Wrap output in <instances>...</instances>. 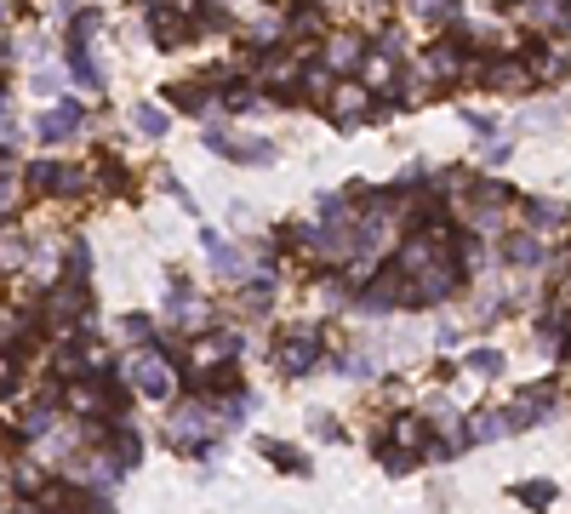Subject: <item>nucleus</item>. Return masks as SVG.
I'll list each match as a JSON object with an SVG mask.
<instances>
[{
	"label": "nucleus",
	"instance_id": "f257e3e1",
	"mask_svg": "<svg viewBox=\"0 0 571 514\" xmlns=\"http://www.w3.org/2000/svg\"><path fill=\"white\" fill-rule=\"evenodd\" d=\"M274 361H281L286 378H308V371L320 366V326H286Z\"/></svg>",
	"mask_w": 571,
	"mask_h": 514
},
{
	"label": "nucleus",
	"instance_id": "f03ea898",
	"mask_svg": "<svg viewBox=\"0 0 571 514\" xmlns=\"http://www.w3.org/2000/svg\"><path fill=\"white\" fill-rule=\"evenodd\" d=\"M126 378H132V388L137 395H149V400H166L177 388V378H172V361H166L160 349H137L132 361H126Z\"/></svg>",
	"mask_w": 571,
	"mask_h": 514
},
{
	"label": "nucleus",
	"instance_id": "7ed1b4c3",
	"mask_svg": "<svg viewBox=\"0 0 571 514\" xmlns=\"http://www.w3.org/2000/svg\"><path fill=\"white\" fill-rule=\"evenodd\" d=\"M149 35L160 40L166 52H177V46H189L195 23H189V12H183V6H166V0H149Z\"/></svg>",
	"mask_w": 571,
	"mask_h": 514
},
{
	"label": "nucleus",
	"instance_id": "20e7f679",
	"mask_svg": "<svg viewBox=\"0 0 571 514\" xmlns=\"http://www.w3.org/2000/svg\"><path fill=\"white\" fill-rule=\"evenodd\" d=\"M212 429H218V417L200 406V400H183V406H177L172 417H166V440L183 446V451L195 446V434H212Z\"/></svg>",
	"mask_w": 571,
	"mask_h": 514
},
{
	"label": "nucleus",
	"instance_id": "39448f33",
	"mask_svg": "<svg viewBox=\"0 0 571 514\" xmlns=\"http://www.w3.org/2000/svg\"><path fill=\"white\" fill-rule=\"evenodd\" d=\"M480 81L491 91H526L532 86V69H526V52H497L491 64L480 69Z\"/></svg>",
	"mask_w": 571,
	"mask_h": 514
},
{
	"label": "nucleus",
	"instance_id": "423d86ee",
	"mask_svg": "<svg viewBox=\"0 0 571 514\" xmlns=\"http://www.w3.org/2000/svg\"><path fill=\"white\" fill-rule=\"evenodd\" d=\"M463 29L452 40H440V46H428V57H423V74L428 81H463V74H469V64H463Z\"/></svg>",
	"mask_w": 571,
	"mask_h": 514
},
{
	"label": "nucleus",
	"instance_id": "0eeeda50",
	"mask_svg": "<svg viewBox=\"0 0 571 514\" xmlns=\"http://www.w3.org/2000/svg\"><path fill=\"white\" fill-rule=\"evenodd\" d=\"M560 406V383H532L526 395H520V406L508 412V423L526 429V423H549V412Z\"/></svg>",
	"mask_w": 571,
	"mask_h": 514
},
{
	"label": "nucleus",
	"instance_id": "6e6552de",
	"mask_svg": "<svg viewBox=\"0 0 571 514\" xmlns=\"http://www.w3.org/2000/svg\"><path fill=\"white\" fill-rule=\"evenodd\" d=\"M366 109H372V91L354 81H332V120L337 126H360Z\"/></svg>",
	"mask_w": 571,
	"mask_h": 514
},
{
	"label": "nucleus",
	"instance_id": "1a4fd4ad",
	"mask_svg": "<svg viewBox=\"0 0 571 514\" xmlns=\"http://www.w3.org/2000/svg\"><path fill=\"white\" fill-rule=\"evenodd\" d=\"M360 64H366V40L360 35H349V29H343V35L326 40V69L332 74H354Z\"/></svg>",
	"mask_w": 571,
	"mask_h": 514
},
{
	"label": "nucleus",
	"instance_id": "9d476101",
	"mask_svg": "<svg viewBox=\"0 0 571 514\" xmlns=\"http://www.w3.org/2000/svg\"><path fill=\"white\" fill-rule=\"evenodd\" d=\"M200 246H206V257H212V269H218L223 280H246V257L235 252V246H229L218 229H206V235H200Z\"/></svg>",
	"mask_w": 571,
	"mask_h": 514
},
{
	"label": "nucleus",
	"instance_id": "9b49d317",
	"mask_svg": "<svg viewBox=\"0 0 571 514\" xmlns=\"http://www.w3.org/2000/svg\"><path fill=\"white\" fill-rule=\"evenodd\" d=\"M428 423L440 429L446 451H463V446H469V429H463V417H457V406H452V400H428Z\"/></svg>",
	"mask_w": 571,
	"mask_h": 514
},
{
	"label": "nucleus",
	"instance_id": "f8f14e48",
	"mask_svg": "<svg viewBox=\"0 0 571 514\" xmlns=\"http://www.w3.org/2000/svg\"><path fill=\"white\" fill-rule=\"evenodd\" d=\"M257 451H264L281 475H315V463H308L298 446H286V440H257Z\"/></svg>",
	"mask_w": 571,
	"mask_h": 514
},
{
	"label": "nucleus",
	"instance_id": "ddd939ff",
	"mask_svg": "<svg viewBox=\"0 0 571 514\" xmlns=\"http://www.w3.org/2000/svg\"><path fill=\"white\" fill-rule=\"evenodd\" d=\"M81 103H64V109H52V115L40 120V144H64L69 132H81Z\"/></svg>",
	"mask_w": 571,
	"mask_h": 514
},
{
	"label": "nucleus",
	"instance_id": "4468645a",
	"mask_svg": "<svg viewBox=\"0 0 571 514\" xmlns=\"http://www.w3.org/2000/svg\"><path fill=\"white\" fill-rule=\"evenodd\" d=\"M400 280H406L400 269H383L372 286L360 292V309H394V303H400Z\"/></svg>",
	"mask_w": 571,
	"mask_h": 514
},
{
	"label": "nucleus",
	"instance_id": "2eb2a0df",
	"mask_svg": "<svg viewBox=\"0 0 571 514\" xmlns=\"http://www.w3.org/2000/svg\"><path fill=\"white\" fill-rule=\"evenodd\" d=\"M503 257L515 263V269H537V263H543V240H537L532 229H526V235H508L503 240Z\"/></svg>",
	"mask_w": 571,
	"mask_h": 514
},
{
	"label": "nucleus",
	"instance_id": "dca6fc26",
	"mask_svg": "<svg viewBox=\"0 0 571 514\" xmlns=\"http://www.w3.org/2000/svg\"><path fill=\"white\" fill-rule=\"evenodd\" d=\"M503 434H515V423H508V412H480V417L469 423V440H480V446L503 440Z\"/></svg>",
	"mask_w": 571,
	"mask_h": 514
},
{
	"label": "nucleus",
	"instance_id": "f3484780",
	"mask_svg": "<svg viewBox=\"0 0 571 514\" xmlns=\"http://www.w3.org/2000/svg\"><path fill=\"white\" fill-rule=\"evenodd\" d=\"M69 74H74V81H81V86H91V91L103 86V74H98V64H91L86 40H69Z\"/></svg>",
	"mask_w": 571,
	"mask_h": 514
},
{
	"label": "nucleus",
	"instance_id": "a211bd4d",
	"mask_svg": "<svg viewBox=\"0 0 571 514\" xmlns=\"http://www.w3.org/2000/svg\"><path fill=\"white\" fill-rule=\"evenodd\" d=\"M29 263V235L23 229H0V269H23Z\"/></svg>",
	"mask_w": 571,
	"mask_h": 514
},
{
	"label": "nucleus",
	"instance_id": "6ab92c4d",
	"mask_svg": "<svg viewBox=\"0 0 571 514\" xmlns=\"http://www.w3.org/2000/svg\"><path fill=\"white\" fill-rule=\"evenodd\" d=\"M91 183H98V171H86V166H57L52 195H91Z\"/></svg>",
	"mask_w": 571,
	"mask_h": 514
},
{
	"label": "nucleus",
	"instance_id": "aec40b11",
	"mask_svg": "<svg viewBox=\"0 0 571 514\" xmlns=\"http://www.w3.org/2000/svg\"><path fill=\"white\" fill-rule=\"evenodd\" d=\"M423 434H428V429H423V417H411V412H400L394 423H389V440H394V446H406V451H418V446H423Z\"/></svg>",
	"mask_w": 571,
	"mask_h": 514
},
{
	"label": "nucleus",
	"instance_id": "412c9836",
	"mask_svg": "<svg viewBox=\"0 0 571 514\" xmlns=\"http://www.w3.org/2000/svg\"><path fill=\"white\" fill-rule=\"evenodd\" d=\"M132 126L143 132V137H166L172 115H166V109H154V103H137V109H132Z\"/></svg>",
	"mask_w": 571,
	"mask_h": 514
},
{
	"label": "nucleus",
	"instance_id": "4be33fe9",
	"mask_svg": "<svg viewBox=\"0 0 571 514\" xmlns=\"http://www.w3.org/2000/svg\"><path fill=\"white\" fill-rule=\"evenodd\" d=\"M526 18L537 29H566V0H526Z\"/></svg>",
	"mask_w": 571,
	"mask_h": 514
},
{
	"label": "nucleus",
	"instance_id": "5701e85b",
	"mask_svg": "<svg viewBox=\"0 0 571 514\" xmlns=\"http://www.w3.org/2000/svg\"><path fill=\"white\" fill-rule=\"evenodd\" d=\"M52 423H57L52 400H40V406H35V412L23 417V440H46V434H52Z\"/></svg>",
	"mask_w": 571,
	"mask_h": 514
},
{
	"label": "nucleus",
	"instance_id": "b1692460",
	"mask_svg": "<svg viewBox=\"0 0 571 514\" xmlns=\"http://www.w3.org/2000/svg\"><path fill=\"white\" fill-rule=\"evenodd\" d=\"M103 29V12L98 6H74V18H69V40H91Z\"/></svg>",
	"mask_w": 571,
	"mask_h": 514
},
{
	"label": "nucleus",
	"instance_id": "393cba45",
	"mask_svg": "<svg viewBox=\"0 0 571 514\" xmlns=\"http://www.w3.org/2000/svg\"><path fill=\"white\" fill-rule=\"evenodd\" d=\"M332 81H337V74L326 64H320V69H298V86L308 91V98H332Z\"/></svg>",
	"mask_w": 571,
	"mask_h": 514
},
{
	"label": "nucleus",
	"instance_id": "a878e982",
	"mask_svg": "<svg viewBox=\"0 0 571 514\" xmlns=\"http://www.w3.org/2000/svg\"><path fill=\"white\" fill-rule=\"evenodd\" d=\"M166 98H172L177 109H189V115H212V98H206V91H200V86H172V91H166Z\"/></svg>",
	"mask_w": 571,
	"mask_h": 514
},
{
	"label": "nucleus",
	"instance_id": "bb28decb",
	"mask_svg": "<svg viewBox=\"0 0 571 514\" xmlns=\"http://www.w3.org/2000/svg\"><path fill=\"white\" fill-rule=\"evenodd\" d=\"M337 371H343V378H372L377 361H372L366 349H349V354H337Z\"/></svg>",
	"mask_w": 571,
	"mask_h": 514
},
{
	"label": "nucleus",
	"instance_id": "cd10ccee",
	"mask_svg": "<svg viewBox=\"0 0 571 514\" xmlns=\"http://www.w3.org/2000/svg\"><path fill=\"white\" fill-rule=\"evenodd\" d=\"M252 103H257V81H229L223 86V109L240 115V109H252Z\"/></svg>",
	"mask_w": 571,
	"mask_h": 514
},
{
	"label": "nucleus",
	"instance_id": "c85d7f7f",
	"mask_svg": "<svg viewBox=\"0 0 571 514\" xmlns=\"http://www.w3.org/2000/svg\"><path fill=\"white\" fill-rule=\"evenodd\" d=\"M515 497H520V503H537V509H543V503H554L560 492H554V480H520Z\"/></svg>",
	"mask_w": 571,
	"mask_h": 514
},
{
	"label": "nucleus",
	"instance_id": "c756f323",
	"mask_svg": "<svg viewBox=\"0 0 571 514\" xmlns=\"http://www.w3.org/2000/svg\"><path fill=\"white\" fill-rule=\"evenodd\" d=\"M115 451H120V469H132V463L143 457V440H137L126 423H115Z\"/></svg>",
	"mask_w": 571,
	"mask_h": 514
},
{
	"label": "nucleus",
	"instance_id": "7c9ffc66",
	"mask_svg": "<svg viewBox=\"0 0 571 514\" xmlns=\"http://www.w3.org/2000/svg\"><path fill=\"white\" fill-rule=\"evenodd\" d=\"M377 457H383V475H411V463H418L406 446H377Z\"/></svg>",
	"mask_w": 571,
	"mask_h": 514
},
{
	"label": "nucleus",
	"instance_id": "2f4dec72",
	"mask_svg": "<svg viewBox=\"0 0 571 514\" xmlns=\"http://www.w3.org/2000/svg\"><path fill=\"white\" fill-rule=\"evenodd\" d=\"M115 332L126 337V343H149V337H154V320H149V315H126V320L115 326Z\"/></svg>",
	"mask_w": 571,
	"mask_h": 514
},
{
	"label": "nucleus",
	"instance_id": "473e14b6",
	"mask_svg": "<svg viewBox=\"0 0 571 514\" xmlns=\"http://www.w3.org/2000/svg\"><path fill=\"white\" fill-rule=\"evenodd\" d=\"M23 183H29V189H46V195H52V183H57V161H35V166L23 171Z\"/></svg>",
	"mask_w": 571,
	"mask_h": 514
},
{
	"label": "nucleus",
	"instance_id": "72a5a7b5",
	"mask_svg": "<svg viewBox=\"0 0 571 514\" xmlns=\"http://www.w3.org/2000/svg\"><path fill=\"white\" fill-rule=\"evenodd\" d=\"M469 371H474V378H497V371H503V354H497V349H474V354H469Z\"/></svg>",
	"mask_w": 571,
	"mask_h": 514
},
{
	"label": "nucleus",
	"instance_id": "f704fd0d",
	"mask_svg": "<svg viewBox=\"0 0 571 514\" xmlns=\"http://www.w3.org/2000/svg\"><path fill=\"white\" fill-rule=\"evenodd\" d=\"M532 223H543V229H554V223H566V206H560V200H532Z\"/></svg>",
	"mask_w": 571,
	"mask_h": 514
},
{
	"label": "nucleus",
	"instance_id": "c9c22d12",
	"mask_svg": "<svg viewBox=\"0 0 571 514\" xmlns=\"http://www.w3.org/2000/svg\"><path fill=\"white\" fill-rule=\"evenodd\" d=\"M40 486H46L40 469H29V463H18V469H12V492H18V497H35Z\"/></svg>",
	"mask_w": 571,
	"mask_h": 514
},
{
	"label": "nucleus",
	"instance_id": "e433bc0d",
	"mask_svg": "<svg viewBox=\"0 0 571 514\" xmlns=\"http://www.w3.org/2000/svg\"><path fill=\"white\" fill-rule=\"evenodd\" d=\"M428 98V74L423 69H411L406 81H400V103H423Z\"/></svg>",
	"mask_w": 571,
	"mask_h": 514
},
{
	"label": "nucleus",
	"instance_id": "4c0bfd02",
	"mask_svg": "<svg viewBox=\"0 0 571 514\" xmlns=\"http://www.w3.org/2000/svg\"><path fill=\"white\" fill-rule=\"evenodd\" d=\"M360 69H366V81H372V86H389V81H394V69H400V64H389V57H383V52H377V57H366V64H360Z\"/></svg>",
	"mask_w": 571,
	"mask_h": 514
},
{
	"label": "nucleus",
	"instance_id": "58836bf2",
	"mask_svg": "<svg viewBox=\"0 0 571 514\" xmlns=\"http://www.w3.org/2000/svg\"><path fill=\"white\" fill-rule=\"evenodd\" d=\"M411 12H418V18H428V23H446L452 18V0H406Z\"/></svg>",
	"mask_w": 571,
	"mask_h": 514
},
{
	"label": "nucleus",
	"instance_id": "ea45409f",
	"mask_svg": "<svg viewBox=\"0 0 571 514\" xmlns=\"http://www.w3.org/2000/svg\"><path fill=\"white\" fill-rule=\"evenodd\" d=\"M326 29V18H320L315 6H303V12H291V35H320Z\"/></svg>",
	"mask_w": 571,
	"mask_h": 514
},
{
	"label": "nucleus",
	"instance_id": "a19ab883",
	"mask_svg": "<svg viewBox=\"0 0 571 514\" xmlns=\"http://www.w3.org/2000/svg\"><path fill=\"white\" fill-rule=\"evenodd\" d=\"M526 126L532 132H554L560 126V109H526Z\"/></svg>",
	"mask_w": 571,
	"mask_h": 514
},
{
	"label": "nucleus",
	"instance_id": "79ce46f5",
	"mask_svg": "<svg viewBox=\"0 0 571 514\" xmlns=\"http://www.w3.org/2000/svg\"><path fill=\"white\" fill-rule=\"evenodd\" d=\"M269 303H274V286H269V280H257V286H246V309H257V315H264Z\"/></svg>",
	"mask_w": 571,
	"mask_h": 514
},
{
	"label": "nucleus",
	"instance_id": "37998d69",
	"mask_svg": "<svg viewBox=\"0 0 571 514\" xmlns=\"http://www.w3.org/2000/svg\"><path fill=\"white\" fill-rule=\"evenodd\" d=\"M308 429H315L320 440H343V429L332 423V412H308Z\"/></svg>",
	"mask_w": 571,
	"mask_h": 514
},
{
	"label": "nucleus",
	"instance_id": "c03bdc74",
	"mask_svg": "<svg viewBox=\"0 0 571 514\" xmlns=\"http://www.w3.org/2000/svg\"><path fill=\"white\" fill-rule=\"evenodd\" d=\"M508 154H515V144H508V137H491V144L480 149V161H486V166H503Z\"/></svg>",
	"mask_w": 571,
	"mask_h": 514
},
{
	"label": "nucleus",
	"instance_id": "a18cd8bd",
	"mask_svg": "<svg viewBox=\"0 0 571 514\" xmlns=\"http://www.w3.org/2000/svg\"><path fill=\"white\" fill-rule=\"evenodd\" d=\"M18 395V366H12V354H0V400Z\"/></svg>",
	"mask_w": 571,
	"mask_h": 514
},
{
	"label": "nucleus",
	"instance_id": "49530a36",
	"mask_svg": "<svg viewBox=\"0 0 571 514\" xmlns=\"http://www.w3.org/2000/svg\"><path fill=\"white\" fill-rule=\"evenodd\" d=\"M463 120H469L474 132H497V120H491V115H480V109H469V115H463Z\"/></svg>",
	"mask_w": 571,
	"mask_h": 514
},
{
	"label": "nucleus",
	"instance_id": "de8ad7c7",
	"mask_svg": "<svg viewBox=\"0 0 571 514\" xmlns=\"http://www.w3.org/2000/svg\"><path fill=\"white\" fill-rule=\"evenodd\" d=\"M6 12H12V0H0V23H6Z\"/></svg>",
	"mask_w": 571,
	"mask_h": 514
},
{
	"label": "nucleus",
	"instance_id": "09e8293b",
	"mask_svg": "<svg viewBox=\"0 0 571 514\" xmlns=\"http://www.w3.org/2000/svg\"><path fill=\"white\" fill-rule=\"evenodd\" d=\"M0 57H6V40H0Z\"/></svg>",
	"mask_w": 571,
	"mask_h": 514
}]
</instances>
